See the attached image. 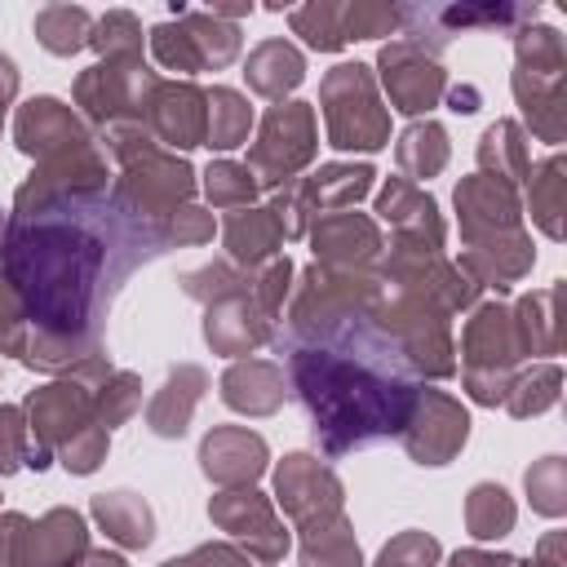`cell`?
I'll return each instance as SVG.
<instances>
[{
  "mask_svg": "<svg viewBox=\"0 0 567 567\" xmlns=\"http://www.w3.org/2000/svg\"><path fill=\"white\" fill-rule=\"evenodd\" d=\"M159 252H168L164 230L133 221L111 190L13 208L0 235V270L31 323L22 363L97 390L111 377L102 346L111 301Z\"/></svg>",
  "mask_w": 567,
  "mask_h": 567,
  "instance_id": "6da1fadb",
  "label": "cell"
},
{
  "mask_svg": "<svg viewBox=\"0 0 567 567\" xmlns=\"http://www.w3.org/2000/svg\"><path fill=\"white\" fill-rule=\"evenodd\" d=\"M377 275L315 261L292 292L288 332L270 341L288 354V381L310 412V434L323 456L394 439L412 416L421 381L377 323Z\"/></svg>",
  "mask_w": 567,
  "mask_h": 567,
  "instance_id": "7a4b0ae2",
  "label": "cell"
},
{
  "mask_svg": "<svg viewBox=\"0 0 567 567\" xmlns=\"http://www.w3.org/2000/svg\"><path fill=\"white\" fill-rule=\"evenodd\" d=\"M106 151L120 159V177L111 186V199L142 226L164 230V221L190 204L195 195V168L164 151L142 124H115L102 133Z\"/></svg>",
  "mask_w": 567,
  "mask_h": 567,
  "instance_id": "3957f363",
  "label": "cell"
},
{
  "mask_svg": "<svg viewBox=\"0 0 567 567\" xmlns=\"http://www.w3.org/2000/svg\"><path fill=\"white\" fill-rule=\"evenodd\" d=\"M27 430L31 443L49 447L53 461H62L71 474H93L106 461L111 430L97 425L93 390L75 377H62L53 385H40L27 394Z\"/></svg>",
  "mask_w": 567,
  "mask_h": 567,
  "instance_id": "277c9868",
  "label": "cell"
},
{
  "mask_svg": "<svg viewBox=\"0 0 567 567\" xmlns=\"http://www.w3.org/2000/svg\"><path fill=\"white\" fill-rule=\"evenodd\" d=\"M447 310L434 306L421 292L408 288H385L381 284V301H377V323L394 337V346L403 350L408 368L416 381H443L456 372V346H452V328H447Z\"/></svg>",
  "mask_w": 567,
  "mask_h": 567,
  "instance_id": "5b68a950",
  "label": "cell"
},
{
  "mask_svg": "<svg viewBox=\"0 0 567 567\" xmlns=\"http://www.w3.org/2000/svg\"><path fill=\"white\" fill-rule=\"evenodd\" d=\"M319 106L332 151H381L390 142V111L381 106L377 75L363 62H341L319 84Z\"/></svg>",
  "mask_w": 567,
  "mask_h": 567,
  "instance_id": "8992f818",
  "label": "cell"
},
{
  "mask_svg": "<svg viewBox=\"0 0 567 567\" xmlns=\"http://www.w3.org/2000/svg\"><path fill=\"white\" fill-rule=\"evenodd\" d=\"M523 350L514 337V315L505 301H483L474 306V315L465 319L461 332V381L465 394L483 408H496L509 390V381L518 377Z\"/></svg>",
  "mask_w": 567,
  "mask_h": 567,
  "instance_id": "52a82bcc",
  "label": "cell"
},
{
  "mask_svg": "<svg viewBox=\"0 0 567 567\" xmlns=\"http://www.w3.org/2000/svg\"><path fill=\"white\" fill-rule=\"evenodd\" d=\"M315 151H319L315 106L310 102H297V97H284V102H275L261 115L257 142L248 146L244 168L257 177L261 190H279L288 182H297V173L315 159Z\"/></svg>",
  "mask_w": 567,
  "mask_h": 567,
  "instance_id": "ba28073f",
  "label": "cell"
},
{
  "mask_svg": "<svg viewBox=\"0 0 567 567\" xmlns=\"http://www.w3.org/2000/svg\"><path fill=\"white\" fill-rule=\"evenodd\" d=\"M159 75L133 58V62H93L89 71L75 75V106L93 128H115V124H142L146 128V106L155 93Z\"/></svg>",
  "mask_w": 567,
  "mask_h": 567,
  "instance_id": "9c48e42d",
  "label": "cell"
},
{
  "mask_svg": "<svg viewBox=\"0 0 567 567\" xmlns=\"http://www.w3.org/2000/svg\"><path fill=\"white\" fill-rule=\"evenodd\" d=\"M89 554V527L75 509L58 505L44 518L0 514V567H75Z\"/></svg>",
  "mask_w": 567,
  "mask_h": 567,
  "instance_id": "30bf717a",
  "label": "cell"
},
{
  "mask_svg": "<svg viewBox=\"0 0 567 567\" xmlns=\"http://www.w3.org/2000/svg\"><path fill=\"white\" fill-rule=\"evenodd\" d=\"M208 518L230 540H239L248 558H257L266 567L288 554V532H284L270 496H261L257 487H226V492H217L208 501Z\"/></svg>",
  "mask_w": 567,
  "mask_h": 567,
  "instance_id": "8fae6325",
  "label": "cell"
},
{
  "mask_svg": "<svg viewBox=\"0 0 567 567\" xmlns=\"http://www.w3.org/2000/svg\"><path fill=\"white\" fill-rule=\"evenodd\" d=\"M275 501L279 509L301 527H315V523H328L341 514L346 505V487L341 478L310 452H292L275 465Z\"/></svg>",
  "mask_w": 567,
  "mask_h": 567,
  "instance_id": "7c38bea8",
  "label": "cell"
},
{
  "mask_svg": "<svg viewBox=\"0 0 567 567\" xmlns=\"http://www.w3.org/2000/svg\"><path fill=\"white\" fill-rule=\"evenodd\" d=\"M377 71H381V84H385L390 106L403 111V115H425L447 93V71L439 66V58H430L425 49H416L403 35H394L390 44H381Z\"/></svg>",
  "mask_w": 567,
  "mask_h": 567,
  "instance_id": "4fadbf2b",
  "label": "cell"
},
{
  "mask_svg": "<svg viewBox=\"0 0 567 567\" xmlns=\"http://www.w3.org/2000/svg\"><path fill=\"white\" fill-rule=\"evenodd\" d=\"M399 439H403V447L416 465H447L470 439V416L452 394L421 385L416 403H412V416L399 430Z\"/></svg>",
  "mask_w": 567,
  "mask_h": 567,
  "instance_id": "5bb4252c",
  "label": "cell"
},
{
  "mask_svg": "<svg viewBox=\"0 0 567 567\" xmlns=\"http://www.w3.org/2000/svg\"><path fill=\"white\" fill-rule=\"evenodd\" d=\"M306 235L315 244V261L319 266H332V270H359V275H368L381 261V252H385V239H381L377 221L368 213H354V208L319 213Z\"/></svg>",
  "mask_w": 567,
  "mask_h": 567,
  "instance_id": "9a60e30c",
  "label": "cell"
},
{
  "mask_svg": "<svg viewBox=\"0 0 567 567\" xmlns=\"http://www.w3.org/2000/svg\"><path fill=\"white\" fill-rule=\"evenodd\" d=\"M204 124H208V102L204 89H195L190 80H159L146 106V133L164 146V151H190L204 146Z\"/></svg>",
  "mask_w": 567,
  "mask_h": 567,
  "instance_id": "2e32d148",
  "label": "cell"
},
{
  "mask_svg": "<svg viewBox=\"0 0 567 567\" xmlns=\"http://www.w3.org/2000/svg\"><path fill=\"white\" fill-rule=\"evenodd\" d=\"M93 190H106V159H102L97 142L62 151L53 159H40V168L18 186L13 208H31V204H44L58 195H93Z\"/></svg>",
  "mask_w": 567,
  "mask_h": 567,
  "instance_id": "e0dca14e",
  "label": "cell"
},
{
  "mask_svg": "<svg viewBox=\"0 0 567 567\" xmlns=\"http://www.w3.org/2000/svg\"><path fill=\"white\" fill-rule=\"evenodd\" d=\"M452 199H456V213H461V244H478V239H492V235L523 230V199L505 182H492V177L474 173V177H461Z\"/></svg>",
  "mask_w": 567,
  "mask_h": 567,
  "instance_id": "ac0fdd59",
  "label": "cell"
},
{
  "mask_svg": "<svg viewBox=\"0 0 567 567\" xmlns=\"http://www.w3.org/2000/svg\"><path fill=\"white\" fill-rule=\"evenodd\" d=\"M13 142L31 159H53L62 151L89 146L93 137H89V128L80 124V115L66 102H58V97H31L13 115Z\"/></svg>",
  "mask_w": 567,
  "mask_h": 567,
  "instance_id": "d6986e66",
  "label": "cell"
},
{
  "mask_svg": "<svg viewBox=\"0 0 567 567\" xmlns=\"http://www.w3.org/2000/svg\"><path fill=\"white\" fill-rule=\"evenodd\" d=\"M275 323L261 315V306L248 292L221 297L213 306H204V341L213 346V354H230V359H248L252 350L275 341Z\"/></svg>",
  "mask_w": 567,
  "mask_h": 567,
  "instance_id": "ffe728a7",
  "label": "cell"
},
{
  "mask_svg": "<svg viewBox=\"0 0 567 567\" xmlns=\"http://www.w3.org/2000/svg\"><path fill=\"white\" fill-rule=\"evenodd\" d=\"M266 461H270L266 439L244 425H217L199 443V470L217 487H252L266 474Z\"/></svg>",
  "mask_w": 567,
  "mask_h": 567,
  "instance_id": "44dd1931",
  "label": "cell"
},
{
  "mask_svg": "<svg viewBox=\"0 0 567 567\" xmlns=\"http://www.w3.org/2000/svg\"><path fill=\"white\" fill-rule=\"evenodd\" d=\"M532 261H536L532 235H527V230H509V235H492V239L465 244L456 266H461L478 288L505 292L509 284H518V279L532 270Z\"/></svg>",
  "mask_w": 567,
  "mask_h": 567,
  "instance_id": "7402d4cb",
  "label": "cell"
},
{
  "mask_svg": "<svg viewBox=\"0 0 567 567\" xmlns=\"http://www.w3.org/2000/svg\"><path fill=\"white\" fill-rule=\"evenodd\" d=\"M377 217L390 226V235H403V239H430V244H443L447 239L434 195H425L408 177H390L377 190Z\"/></svg>",
  "mask_w": 567,
  "mask_h": 567,
  "instance_id": "603a6c76",
  "label": "cell"
},
{
  "mask_svg": "<svg viewBox=\"0 0 567 567\" xmlns=\"http://www.w3.org/2000/svg\"><path fill=\"white\" fill-rule=\"evenodd\" d=\"M288 399V385H284V368L270 363V359H235L226 372H221V403L230 412H244V416H270L279 412Z\"/></svg>",
  "mask_w": 567,
  "mask_h": 567,
  "instance_id": "cb8c5ba5",
  "label": "cell"
},
{
  "mask_svg": "<svg viewBox=\"0 0 567 567\" xmlns=\"http://www.w3.org/2000/svg\"><path fill=\"white\" fill-rule=\"evenodd\" d=\"M204 390H208V372H204L199 363H177V368H168L164 385H159V390L151 394V403H146V425H151V434H155V439H182L186 425H190L195 403L204 399Z\"/></svg>",
  "mask_w": 567,
  "mask_h": 567,
  "instance_id": "d4e9b609",
  "label": "cell"
},
{
  "mask_svg": "<svg viewBox=\"0 0 567 567\" xmlns=\"http://www.w3.org/2000/svg\"><path fill=\"white\" fill-rule=\"evenodd\" d=\"M221 244H226V261H235L239 270L252 275V270H261L270 257L284 252V230H279V221L270 217V208L248 204V208L226 213V221H221Z\"/></svg>",
  "mask_w": 567,
  "mask_h": 567,
  "instance_id": "484cf974",
  "label": "cell"
},
{
  "mask_svg": "<svg viewBox=\"0 0 567 567\" xmlns=\"http://www.w3.org/2000/svg\"><path fill=\"white\" fill-rule=\"evenodd\" d=\"M514 97L540 142L558 146L567 137V71H554V75L514 71Z\"/></svg>",
  "mask_w": 567,
  "mask_h": 567,
  "instance_id": "4316f807",
  "label": "cell"
},
{
  "mask_svg": "<svg viewBox=\"0 0 567 567\" xmlns=\"http://www.w3.org/2000/svg\"><path fill=\"white\" fill-rule=\"evenodd\" d=\"M372 177H377L372 164H319V173L297 177V190H301V204L315 221L319 213L354 208L372 190Z\"/></svg>",
  "mask_w": 567,
  "mask_h": 567,
  "instance_id": "83f0119b",
  "label": "cell"
},
{
  "mask_svg": "<svg viewBox=\"0 0 567 567\" xmlns=\"http://www.w3.org/2000/svg\"><path fill=\"white\" fill-rule=\"evenodd\" d=\"M244 80L257 97H270V102H284L301 80H306V58L301 49H292L288 40H261L248 62H244Z\"/></svg>",
  "mask_w": 567,
  "mask_h": 567,
  "instance_id": "f1b7e54d",
  "label": "cell"
},
{
  "mask_svg": "<svg viewBox=\"0 0 567 567\" xmlns=\"http://www.w3.org/2000/svg\"><path fill=\"white\" fill-rule=\"evenodd\" d=\"M532 168V151H527V133L518 120H492L478 137V173L505 186H523Z\"/></svg>",
  "mask_w": 567,
  "mask_h": 567,
  "instance_id": "f546056e",
  "label": "cell"
},
{
  "mask_svg": "<svg viewBox=\"0 0 567 567\" xmlns=\"http://www.w3.org/2000/svg\"><path fill=\"white\" fill-rule=\"evenodd\" d=\"M558 297H563V284H549V288L527 292V297L509 310V315H514V337H518L523 359H532V354H558V346H563Z\"/></svg>",
  "mask_w": 567,
  "mask_h": 567,
  "instance_id": "4dcf8cb0",
  "label": "cell"
},
{
  "mask_svg": "<svg viewBox=\"0 0 567 567\" xmlns=\"http://www.w3.org/2000/svg\"><path fill=\"white\" fill-rule=\"evenodd\" d=\"M89 509H93L97 527L124 549H146L155 540V514L137 492H124V487L120 492H97Z\"/></svg>",
  "mask_w": 567,
  "mask_h": 567,
  "instance_id": "1f68e13d",
  "label": "cell"
},
{
  "mask_svg": "<svg viewBox=\"0 0 567 567\" xmlns=\"http://www.w3.org/2000/svg\"><path fill=\"white\" fill-rule=\"evenodd\" d=\"M527 213H532V221L549 235V239H563L567 235V221H563V213H567V159L554 151L549 159H540V164H532L527 168Z\"/></svg>",
  "mask_w": 567,
  "mask_h": 567,
  "instance_id": "d6a6232c",
  "label": "cell"
},
{
  "mask_svg": "<svg viewBox=\"0 0 567 567\" xmlns=\"http://www.w3.org/2000/svg\"><path fill=\"white\" fill-rule=\"evenodd\" d=\"M173 13H177L182 31H186L190 44H195L199 71H221V66H230V62L239 58L244 35H239L235 22H221V18H213L208 9H186V4H177V0H173Z\"/></svg>",
  "mask_w": 567,
  "mask_h": 567,
  "instance_id": "836d02e7",
  "label": "cell"
},
{
  "mask_svg": "<svg viewBox=\"0 0 567 567\" xmlns=\"http://www.w3.org/2000/svg\"><path fill=\"white\" fill-rule=\"evenodd\" d=\"M447 155H452V146H447V128L439 120H412L394 142V159H399L403 177L416 186L439 177L447 168Z\"/></svg>",
  "mask_w": 567,
  "mask_h": 567,
  "instance_id": "e575fe53",
  "label": "cell"
},
{
  "mask_svg": "<svg viewBox=\"0 0 567 567\" xmlns=\"http://www.w3.org/2000/svg\"><path fill=\"white\" fill-rule=\"evenodd\" d=\"M204 102H208L204 146H213V151H235V146H244V142H248V128H252V106H248V97L235 93V89H226V84H217V89L204 93Z\"/></svg>",
  "mask_w": 567,
  "mask_h": 567,
  "instance_id": "d590c367",
  "label": "cell"
},
{
  "mask_svg": "<svg viewBox=\"0 0 567 567\" xmlns=\"http://www.w3.org/2000/svg\"><path fill=\"white\" fill-rule=\"evenodd\" d=\"M301 567H363V554L346 514L301 527Z\"/></svg>",
  "mask_w": 567,
  "mask_h": 567,
  "instance_id": "8d00e7d4",
  "label": "cell"
},
{
  "mask_svg": "<svg viewBox=\"0 0 567 567\" xmlns=\"http://www.w3.org/2000/svg\"><path fill=\"white\" fill-rule=\"evenodd\" d=\"M35 40L53 58H71L93 40V18L80 4H44L35 13Z\"/></svg>",
  "mask_w": 567,
  "mask_h": 567,
  "instance_id": "74e56055",
  "label": "cell"
},
{
  "mask_svg": "<svg viewBox=\"0 0 567 567\" xmlns=\"http://www.w3.org/2000/svg\"><path fill=\"white\" fill-rule=\"evenodd\" d=\"M514 518H518V509H514V501H509V492L501 483H474L470 487V496H465V527H470L474 540L509 536Z\"/></svg>",
  "mask_w": 567,
  "mask_h": 567,
  "instance_id": "f35d334b",
  "label": "cell"
},
{
  "mask_svg": "<svg viewBox=\"0 0 567 567\" xmlns=\"http://www.w3.org/2000/svg\"><path fill=\"white\" fill-rule=\"evenodd\" d=\"M558 390H563V368L558 363H532L527 372H518L505 390V412L527 421V416H540L545 408L558 403Z\"/></svg>",
  "mask_w": 567,
  "mask_h": 567,
  "instance_id": "ab89813d",
  "label": "cell"
},
{
  "mask_svg": "<svg viewBox=\"0 0 567 567\" xmlns=\"http://www.w3.org/2000/svg\"><path fill=\"white\" fill-rule=\"evenodd\" d=\"M341 13H346V4L315 0V4L292 9V13H288V22H292V31H297V35H301L310 49H319V53H337V49H346V27H341Z\"/></svg>",
  "mask_w": 567,
  "mask_h": 567,
  "instance_id": "60d3db41",
  "label": "cell"
},
{
  "mask_svg": "<svg viewBox=\"0 0 567 567\" xmlns=\"http://www.w3.org/2000/svg\"><path fill=\"white\" fill-rule=\"evenodd\" d=\"M102 62H133L142 58V22L128 9H111L93 22V40H89Z\"/></svg>",
  "mask_w": 567,
  "mask_h": 567,
  "instance_id": "b9f144b4",
  "label": "cell"
},
{
  "mask_svg": "<svg viewBox=\"0 0 567 567\" xmlns=\"http://www.w3.org/2000/svg\"><path fill=\"white\" fill-rule=\"evenodd\" d=\"M204 195H208L213 208H248V204L261 195V186H257V177H252L244 164H235V159H213V164L204 168Z\"/></svg>",
  "mask_w": 567,
  "mask_h": 567,
  "instance_id": "7bdbcfd3",
  "label": "cell"
},
{
  "mask_svg": "<svg viewBox=\"0 0 567 567\" xmlns=\"http://www.w3.org/2000/svg\"><path fill=\"white\" fill-rule=\"evenodd\" d=\"M248 288H252V275L239 270L235 261H208V266L182 275V292L204 301V306H213L221 297H235V292H248Z\"/></svg>",
  "mask_w": 567,
  "mask_h": 567,
  "instance_id": "ee69618b",
  "label": "cell"
},
{
  "mask_svg": "<svg viewBox=\"0 0 567 567\" xmlns=\"http://www.w3.org/2000/svg\"><path fill=\"white\" fill-rule=\"evenodd\" d=\"M523 487H527V501H532L536 514H545V518H563L567 514V465H563V456L536 461L523 474Z\"/></svg>",
  "mask_w": 567,
  "mask_h": 567,
  "instance_id": "f6af8a7d",
  "label": "cell"
},
{
  "mask_svg": "<svg viewBox=\"0 0 567 567\" xmlns=\"http://www.w3.org/2000/svg\"><path fill=\"white\" fill-rule=\"evenodd\" d=\"M137 408H142V377H133V372H111L93 390V412H97V425L102 430L124 425Z\"/></svg>",
  "mask_w": 567,
  "mask_h": 567,
  "instance_id": "bcb514c9",
  "label": "cell"
},
{
  "mask_svg": "<svg viewBox=\"0 0 567 567\" xmlns=\"http://www.w3.org/2000/svg\"><path fill=\"white\" fill-rule=\"evenodd\" d=\"M292 261H288V252H279V257H270L261 270H252V301L261 306V315L279 328V319H284V301H288V292H292Z\"/></svg>",
  "mask_w": 567,
  "mask_h": 567,
  "instance_id": "7dc6e473",
  "label": "cell"
},
{
  "mask_svg": "<svg viewBox=\"0 0 567 567\" xmlns=\"http://www.w3.org/2000/svg\"><path fill=\"white\" fill-rule=\"evenodd\" d=\"M151 53L164 71H182V75H195L199 71V58H195V44L190 35L182 31V22H159L151 27Z\"/></svg>",
  "mask_w": 567,
  "mask_h": 567,
  "instance_id": "c3c4849f",
  "label": "cell"
},
{
  "mask_svg": "<svg viewBox=\"0 0 567 567\" xmlns=\"http://www.w3.org/2000/svg\"><path fill=\"white\" fill-rule=\"evenodd\" d=\"M341 27H346V44H350V40L390 35V31H399V4H372V0H354V4H346Z\"/></svg>",
  "mask_w": 567,
  "mask_h": 567,
  "instance_id": "681fc988",
  "label": "cell"
},
{
  "mask_svg": "<svg viewBox=\"0 0 567 567\" xmlns=\"http://www.w3.org/2000/svg\"><path fill=\"white\" fill-rule=\"evenodd\" d=\"M439 540L434 536H425V532H399L381 554H377V563L372 567H439Z\"/></svg>",
  "mask_w": 567,
  "mask_h": 567,
  "instance_id": "f907efd6",
  "label": "cell"
},
{
  "mask_svg": "<svg viewBox=\"0 0 567 567\" xmlns=\"http://www.w3.org/2000/svg\"><path fill=\"white\" fill-rule=\"evenodd\" d=\"M27 447H31L27 412L13 403H0V478H9L13 470L27 465Z\"/></svg>",
  "mask_w": 567,
  "mask_h": 567,
  "instance_id": "816d5d0a",
  "label": "cell"
},
{
  "mask_svg": "<svg viewBox=\"0 0 567 567\" xmlns=\"http://www.w3.org/2000/svg\"><path fill=\"white\" fill-rule=\"evenodd\" d=\"M27 337H31V323H27V310L9 284V275L0 270V354H27Z\"/></svg>",
  "mask_w": 567,
  "mask_h": 567,
  "instance_id": "f5cc1de1",
  "label": "cell"
},
{
  "mask_svg": "<svg viewBox=\"0 0 567 567\" xmlns=\"http://www.w3.org/2000/svg\"><path fill=\"white\" fill-rule=\"evenodd\" d=\"M164 239H168V248H177V244H208L213 239V213H204L195 204L177 208L164 221Z\"/></svg>",
  "mask_w": 567,
  "mask_h": 567,
  "instance_id": "db71d44e",
  "label": "cell"
},
{
  "mask_svg": "<svg viewBox=\"0 0 567 567\" xmlns=\"http://www.w3.org/2000/svg\"><path fill=\"white\" fill-rule=\"evenodd\" d=\"M159 567H257L244 549H235V545H199V549H190V554H182V558H168V563H159ZM266 567V563H261Z\"/></svg>",
  "mask_w": 567,
  "mask_h": 567,
  "instance_id": "11a10c76",
  "label": "cell"
},
{
  "mask_svg": "<svg viewBox=\"0 0 567 567\" xmlns=\"http://www.w3.org/2000/svg\"><path fill=\"white\" fill-rule=\"evenodd\" d=\"M514 567H567V536L563 532H545L536 554L527 563H514Z\"/></svg>",
  "mask_w": 567,
  "mask_h": 567,
  "instance_id": "9f6ffc18",
  "label": "cell"
},
{
  "mask_svg": "<svg viewBox=\"0 0 567 567\" xmlns=\"http://www.w3.org/2000/svg\"><path fill=\"white\" fill-rule=\"evenodd\" d=\"M518 558L509 554H492V549H456L447 567H514Z\"/></svg>",
  "mask_w": 567,
  "mask_h": 567,
  "instance_id": "6f0895ef",
  "label": "cell"
},
{
  "mask_svg": "<svg viewBox=\"0 0 567 567\" xmlns=\"http://www.w3.org/2000/svg\"><path fill=\"white\" fill-rule=\"evenodd\" d=\"M447 106H452L456 115H474V111L483 106V93H478L474 84H456V89H447Z\"/></svg>",
  "mask_w": 567,
  "mask_h": 567,
  "instance_id": "680465c9",
  "label": "cell"
},
{
  "mask_svg": "<svg viewBox=\"0 0 567 567\" xmlns=\"http://www.w3.org/2000/svg\"><path fill=\"white\" fill-rule=\"evenodd\" d=\"M13 97H18V66H13V58L0 53V124H4V111Z\"/></svg>",
  "mask_w": 567,
  "mask_h": 567,
  "instance_id": "91938a15",
  "label": "cell"
},
{
  "mask_svg": "<svg viewBox=\"0 0 567 567\" xmlns=\"http://www.w3.org/2000/svg\"><path fill=\"white\" fill-rule=\"evenodd\" d=\"M75 567H128V563H124V554H111V549H89V554H84Z\"/></svg>",
  "mask_w": 567,
  "mask_h": 567,
  "instance_id": "94428289",
  "label": "cell"
},
{
  "mask_svg": "<svg viewBox=\"0 0 567 567\" xmlns=\"http://www.w3.org/2000/svg\"><path fill=\"white\" fill-rule=\"evenodd\" d=\"M0 235H4V208H0Z\"/></svg>",
  "mask_w": 567,
  "mask_h": 567,
  "instance_id": "6125c7cd",
  "label": "cell"
}]
</instances>
